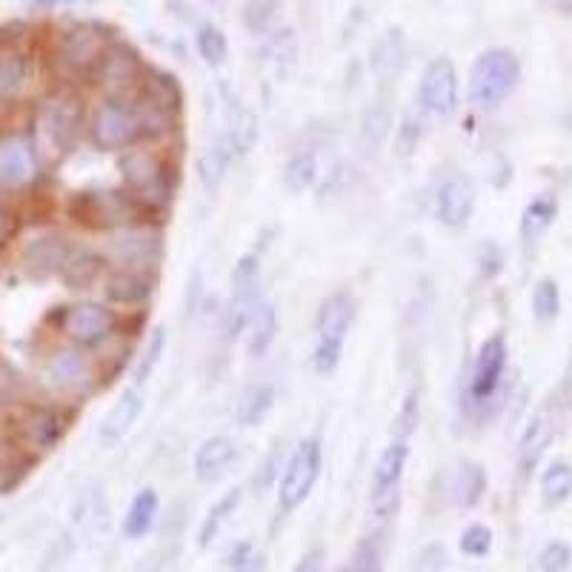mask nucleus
Masks as SVG:
<instances>
[{
	"label": "nucleus",
	"mask_w": 572,
	"mask_h": 572,
	"mask_svg": "<svg viewBox=\"0 0 572 572\" xmlns=\"http://www.w3.org/2000/svg\"><path fill=\"white\" fill-rule=\"evenodd\" d=\"M521 81V63L510 49L481 52L470 69V101L481 109H495L512 95Z\"/></svg>",
	"instance_id": "obj_1"
},
{
	"label": "nucleus",
	"mask_w": 572,
	"mask_h": 572,
	"mask_svg": "<svg viewBox=\"0 0 572 572\" xmlns=\"http://www.w3.org/2000/svg\"><path fill=\"white\" fill-rule=\"evenodd\" d=\"M324 470V452L318 438L301 441L295 452L286 458L281 478H278V507L281 512L298 510L307 501Z\"/></svg>",
	"instance_id": "obj_2"
},
{
	"label": "nucleus",
	"mask_w": 572,
	"mask_h": 572,
	"mask_svg": "<svg viewBox=\"0 0 572 572\" xmlns=\"http://www.w3.org/2000/svg\"><path fill=\"white\" fill-rule=\"evenodd\" d=\"M89 135H92V143L103 152H118V149L135 146L143 135V123L135 103L106 98L92 115Z\"/></svg>",
	"instance_id": "obj_3"
},
{
	"label": "nucleus",
	"mask_w": 572,
	"mask_h": 572,
	"mask_svg": "<svg viewBox=\"0 0 572 572\" xmlns=\"http://www.w3.org/2000/svg\"><path fill=\"white\" fill-rule=\"evenodd\" d=\"M123 181L132 189V198H138L149 206H164L172 198V178L166 164L152 155V152H141L132 149L121 161Z\"/></svg>",
	"instance_id": "obj_4"
},
{
	"label": "nucleus",
	"mask_w": 572,
	"mask_h": 572,
	"mask_svg": "<svg viewBox=\"0 0 572 572\" xmlns=\"http://www.w3.org/2000/svg\"><path fill=\"white\" fill-rule=\"evenodd\" d=\"M258 304H261V266L255 255H246L232 272V298L224 312V332L229 341H235L244 332Z\"/></svg>",
	"instance_id": "obj_5"
},
{
	"label": "nucleus",
	"mask_w": 572,
	"mask_h": 572,
	"mask_svg": "<svg viewBox=\"0 0 572 572\" xmlns=\"http://www.w3.org/2000/svg\"><path fill=\"white\" fill-rule=\"evenodd\" d=\"M109 46V35L95 23H78L66 29L58 43V63L69 75H89L101 63L103 52Z\"/></svg>",
	"instance_id": "obj_6"
},
{
	"label": "nucleus",
	"mask_w": 572,
	"mask_h": 572,
	"mask_svg": "<svg viewBox=\"0 0 572 572\" xmlns=\"http://www.w3.org/2000/svg\"><path fill=\"white\" fill-rule=\"evenodd\" d=\"M92 78L109 95V101H126V95L143 78L141 55L132 46H126V43H109L101 63L92 72Z\"/></svg>",
	"instance_id": "obj_7"
},
{
	"label": "nucleus",
	"mask_w": 572,
	"mask_h": 572,
	"mask_svg": "<svg viewBox=\"0 0 572 572\" xmlns=\"http://www.w3.org/2000/svg\"><path fill=\"white\" fill-rule=\"evenodd\" d=\"M418 106L435 118H450L458 109V72L450 58H435L427 63L418 81Z\"/></svg>",
	"instance_id": "obj_8"
},
{
	"label": "nucleus",
	"mask_w": 572,
	"mask_h": 572,
	"mask_svg": "<svg viewBox=\"0 0 572 572\" xmlns=\"http://www.w3.org/2000/svg\"><path fill=\"white\" fill-rule=\"evenodd\" d=\"M38 126H41L43 141L49 143L55 152H69L75 141H78V132H81V106L72 95L58 92L52 98H46L38 112Z\"/></svg>",
	"instance_id": "obj_9"
},
{
	"label": "nucleus",
	"mask_w": 572,
	"mask_h": 572,
	"mask_svg": "<svg viewBox=\"0 0 572 572\" xmlns=\"http://www.w3.org/2000/svg\"><path fill=\"white\" fill-rule=\"evenodd\" d=\"M118 318L112 309L101 304H75L63 312L61 329L66 338H72L81 347H95L103 338H109V332L115 329Z\"/></svg>",
	"instance_id": "obj_10"
},
{
	"label": "nucleus",
	"mask_w": 572,
	"mask_h": 572,
	"mask_svg": "<svg viewBox=\"0 0 572 572\" xmlns=\"http://www.w3.org/2000/svg\"><path fill=\"white\" fill-rule=\"evenodd\" d=\"M504 369H507V341H504V335H492L481 344L478 355H475V367H472L470 378L472 398L487 401L501 384Z\"/></svg>",
	"instance_id": "obj_11"
},
{
	"label": "nucleus",
	"mask_w": 572,
	"mask_h": 572,
	"mask_svg": "<svg viewBox=\"0 0 572 572\" xmlns=\"http://www.w3.org/2000/svg\"><path fill=\"white\" fill-rule=\"evenodd\" d=\"M38 175V155L29 138L9 135L0 141V186L21 189Z\"/></svg>",
	"instance_id": "obj_12"
},
{
	"label": "nucleus",
	"mask_w": 572,
	"mask_h": 572,
	"mask_svg": "<svg viewBox=\"0 0 572 572\" xmlns=\"http://www.w3.org/2000/svg\"><path fill=\"white\" fill-rule=\"evenodd\" d=\"M472 206H475V192H472L470 181L464 175H458V172L447 175L441 181V186H438V192H435V215H438V221L444 226L458 229V226H464L470 221Z\"/></svg>",
	"instance_id": "obj_13"
},
{
	"label": "nucleus",
	"mask_w": 572,
	"mask_h": 572,
	"mask_svg": "<svg viewBox=\"0 0 572 572\" xmlns=\"http://www.w3.org/2000/svg\"><path fill=\"white\" fill-rule=\"evenodd\" d=\"M143 412V398L138 387L126 389L121 398L112 404V409L101 418V427H98V441L103 447H115L121 444L123 438L129 435V429L138 424Z\"/></svg>",
	"instance_id": "obj_14"
},
{
	"label": "nucleus",
	"mask_w": 572,
	"mask_h": 572,
	"mask_svg": "<svg viewBox=\"0 0 572 572\" xmlns=\"http://www.w3.org/2000/svg\"><path fill=\"white\" fill-rule=\"evenodd\" d=\"M238 461V444L226 435H212L195 452V475L204 484H215L221 481L226 472L232 470V464Z\"/></svg>",
	"instance_id": "obj_15"
},
{
	"label": "nucleus",
	"mask_w": 572,
	"mask_h": 572,
	"mask_svg": "<svg viewBox=\"0 0 572 572\" xmlns=\"http://www.w3.org/2000/svg\"><path fill=\"white\" fill-rule=\"evenodd\" d=\"M355 312L358 304L349 292H332L324 298V304L318 307V318H315V329H318V338H338V341H347V332L355 324Z\"/></svg>",
	"instance_id": "obj_16"
},
{
	"label": "nucleus",
	"mask_w": 572,
	"mask_h": 572,
	"mask_svg": "<svg viewBox=\"0 0 572 572\" xmlns=\"http://www.w3.org/2000/svg\"><path fill=\"white\" fill-rule=\"evenodd\" d=\"M18 435L29 450H52L63 435V424L52 409H29L18 424Z\"/></svg>",
	"instance_id": "obj_17"
},
{
	"label": "nucleus",
	"mask_w": 572,
	"mask_h": 572,
	"mask_svg": "<svg viewBox=\"0 0 572 572\" xmlns=\"http://www.w3.org/2000/svg\"><path fill=\"white\" fill-rule=\"evenodd\" d=\"M29 75V55L21 43L0 38V103L15 98Z\"/></svg>",
	"instance_id": "obj_18"
},
{
	"label": "nucleus",
	"mask_w": 572,
	"mask_h": 572,
	"mask_svg": "<svg viewBox=\"0 0 572 572\" xmlns=\"http://www.w3.org/2000/svg\"><path fill=\"white\" fill-rule=\"evenodd\" d=\"M46 375L55 387L61 389H81L92 381V369L89 361L83 358L78 349H58L49 361H46Z\"/></svg>",
	"instance_id": "obj_19"
},
{
	"label": "nucleus",
	"mask_w": 572,
	"mask_h": 572,
	"mask_svg": "<svg viewBox=\"0 0 572 572\" xmlns=\"http://www.w3.org/2000/svg\"><path fill=\"white\" fill-rule=\"evenodd\" d=\"M409 464V444L407 441H392L389 447L381 450L372 467V492L401 490V478Z\"/></svg>",
	"instance_id": "obj_20"
},
{
	"label": "nucleus",
	"mask_w": 572,
	"mask_h": 572,
	"mask_svg": "<svg viewBox=\"0 0 572 572\" xmlns=\"http://www.w3.org/2000/svg\"><path fill=\"white\" fill-rule=\"evenodd\" d=\"M69 252V244L58 238V235H46V238H38L32 244L26 246L23 252V266L35 275V278H46V275H58L63 258Z\"/></svg>",
	"instance_id": "obj_21"
},
{
	"label": "nucleus",
	"mask_w": 572,
	"mask_h": 572,
	"mask_svg": "<svg viewBox=\"0 0 572 572\" xmlns=\"http://www.w3.org/2000/svg\"><path fill=\"white\" fill-rule=\"evenodd\" d=\"M158 510H161L158 492L152 490V487H143V490L132 498L129 510L123 515V538L138 541L143 535H149V530H152L155 521H158Z\"/></svg>",
	"instance_id": "obj_22"
},
{
	"label": "nucleus",
	"mask_w": 572,
	"mask_h": 572,
	"mask_svg": "<svg viewBox=\"0 0 572 572\" xmlns=\"http://www.w3.org/2000/svg\"><path fill=\"white\" fill-rule=\"evenodd\" d=\"M244 332L249 355H252V358H264L269 347L275 344V338H278V312H275V307L261 301V304L255 307V312H252V318H249Z\"/></svg>",
	"instance_id": "obj_23"
},
{
	"label": "nucleus",
	"mask_w": 572,
	"mask_h": 572,
	"mask_svg": "<svg viewBox=\"0 0 572 572\" xmlns=\"http://www.w3.org/2000/svg\"><path fill=\"white\" fill-rule=\"evenodd\" d=\"M101 272V258L89 246H69L58 275L69 289H86Z\"/></svg>",
	"instance_id": "obj_24"
},
{
	"label": "nucleus",
	"mask_w": 572,
	"mask_h": 572,
	"mask_svg": "<svg viewBox=\"0 0 572 572\" xmlns=\"http://www.w3.org/2000/svg\"><path fill=\"white\" fill-rule=\"evenodd\" d=\"M389 129H392V109H389L387 101H375L364 112V121L358 126V141H361V149L367 158H372L384 146Z\"/></svg>",
	"instance_id": "obj_25"
},
{
	"label": "nucleus",
	"mask_w": 572,
	"mask_h": 572,
	"mask_svg": "<svg viewBox=\"0 0 572 572\" xmlns=\"http://www.w3.org/2000/svg\"><path fill=\"white\" fill-rule=\"evenodd\" d=\"M152 292H155V278H149L146 272H138V269L115 272L106 281V295L121 304H141Z\"/></svg>",
	"instance_id": "obj_26"
},
{
	"label": "nucleus",
	"mask_w": 572,
	"mask_h": 572,
	"mask_svg": "<svg viewBox=\"0 0 572 572\" xmlns=\"http://www.w3.org/2000/svg\"><path fill=\"white\" fill-rule=\"evenodd\" d=\"M241 498H244V490H241V487H232V490H226L224 495L209 507L204 524H201V532H198V547H201V550H206V547L221 535L226 521L241 507Z\"/></svg>",
	"instance_id": "obj_27"
},
{
	"label": "nucleus",
	"mask_w": 572,
	"mask_h": 572,
	"mask_svg": "<svg viewBox=\"0 0 572 572\" xmlns=\"http://www.w3.org/2000/svg\"><path fill=\"white\" fill-rule=\"evenodd\" d=\"M407 63V46L401 41L398 32H389L372 49V72L378 81H392Z\"/></svg>",
	"instance_id": "obj_28"
},
{
	"label": "nucleus",
	"mask_w": 572,
	"mask_h": 572,
	"mask_svg": "<svg viewBox=\"0 0 572 572\" xmlns=\"http://www.w3.org/2000/svg\"><path fill=\"white\" fill-rule=\"evenodd\" d=\"M275 404V387L272 384H252L241 392L235 418L241 427H258L269 415V409Z\"/></svg>",
	"instance_id": "obj_29"
},
{
	"label": "nucleus",
	"mask_w": 572,
	"mask_h": 572,
	"mask_svg": "<svg viewBox=\"0 0 572 572\" xmlns=\"http://www.w3.org/2000/svg\"><path fill=\"white\" fill-rule=\"evenodd\" d=\"M552 441V427L547 418H532L530 427L524 429V435H521V447H518V464H521V472H527L530 475L535 467H538V461H541V455L547 452Z\"/></svg>",
	"instance_id": "obj_30"
},
{
	"label": "nucleus",
	"mask_w": 572,
	"mask_h": 572,
	"mask_svg": "<svg viewBox=\"0 0 572 572\" xmlns=\"http://www.w3.org/2000/svg\"><path fill=\"white\" fill-rule=\"evenodd\" d=\"M555 215H558V204H555L552 195L535 198V201L524 209V218H521V238H524V244H535V241L550 229Z\"/></svg>",
	"instance_id": "obj_31"
},
{
	"label": "nucleus",
	"mask_w": 572,
	"mask_h": 572,
	"mask_svg": "<svg viewBox=\"0 0 572 572\" xmlns=\"http://www.w3.org/2000/svg\"><path fill=\"white\" fill-rule=\"evenodd\" d=\"M315 181H318V152L315 149L292 152L284 166V184L292 192H307Z\"/></svg>",
	"instance_id": "obj_32"
},
{
	"label": "nucleus",
	"mask_w": 572,
	"mask_h": 572,
	"mask_svg": "<svg viewBox=\"0 0 572 572\" xmlns=\"http://www.w3.org/2000/svg\"><path fill=\"white\" fill-rule=\"evenodd\" d=\"M226 141L235 155H246L258 141V121L246 106H229V132Z\"/></svg>",
	"instance_id": "obj_33"
},
{
	"label": "nucleus",
	"mask_w": 572,
	"mask_h": 572,
	"mask_svg": "<svg viewBox=\"0 0 572 572\" xmlns=\"http://www.w3.org/2000/svg\"><path fill=\"white\" fill-rule=\"evenodd\" d=\"M232 146L226 138H218V141H212L206 146L204 152H201V161H198V175H201V181H204L206 189H215V186L221 184V178H224L226 166L232 161Z\"/></svg>",
	"instance_id": "obj_34"
},
{
	"label": "nucleus",
	"mask_w": 572,
	"mask_h": 572,
	"mask_svg": "<svg viewBox=\"0 0 572 572\" xmlns=\"http://www.w3.org/2000/svg\"><path fill=\"white\" fill-rule=\"evenodd\" d=\"M487 490V475L478 464H464L458 478H455V498L464 510L475 507L481 501V495Z\"/></svg>",
	"instance_id": "obj_35"
},
{
	"label": "nucleus",
	"mask_w": 572,
	"mask_h": 572,
	"mask_svg": "<svg viewBox=\"0 0 572 572\" xmlns=\"http://www.w3.org/2000/svg\"><path fill=\"white\" fill-rule=\"evenodd\" d=\"M541 492H544V501L555 507V504H564L572 495V467L570 464H552L550 470L544 472L541 478Z\"/></svg>",
	"instance_id": "obj_36"
},
{
	"label": "nucleus",
	"mask_w": 572,
	"mask_h": 572,
	"mask_svg": "<svg viewBox=\"0 0 572 572\" xmlns=\"http://www.w3.org/2000/svg\"><path fill=\"white\" fill-rule=\"evenodd\" d=\"M195 46H198V55H201L209 66L224 63L226 55H229V41H226L224 32L215 29V26H201L198 35H195Z\"/></svg>",
	"instance_id": "obj_37"
},
{
	"label": "nucleus",
	"mask_w": 572,
	"mask_h": 572,
	"mask_svg": "<svg viewBox=\"0 0 572 572\" xmlns=\"http://www.w3.org/2000/svg\"><path fill=\"white\" fill-rule=\"evenodd\" d=\"M164 347H166V332L161 327L152 329V335H149V341H146V349H143L141 361H138V367H135V387H143L149 378H152V372L155 367L161 364V355H164Z\"/></svg>",
	"instance_id": "obj_38"
},
{
	"label": "nucleus",
	"mask_w": 572,
	"mask_h": 572,
	"mask_svg": "<svg viewBox=\"0 0 572 572\" xmlns=\"http://www.w3.org/2000/svg\"><path fill=\"white\" fill-rule=\"evenodd\" d=\"M532 309L538 321H552L561 309V295H558V284L552 278L538 281L535 292H532Z\"/></svg>",
	"instance_id": "obj_39"
},
{
	"label": "nucleus",
	"mask_w": 572,
	"mask_h": 572,
	"mask_svg": "<svg viewBox=\"0 0 572 572\" xmlns=\"http://www.w3.org/2000/svg\"><path fill=\"white\" fill-rule=\"evenodd\" d=\"M384 570V552L375 535L361 538V544L352 552V572H381Z\"/></svg>",
	"instance_id": "obj_40"
},
{
	"label": "nucleus",
	"mask_w": 572,
	"mask_h": 572,
	"mask_svg": "<svg viewBox=\"0 0 572 572\" xmlns=\"http://www.w3.org/2000/svg\"><path fill=\"white\" fill-rule=\"evenodd\" d=\"M341 355H344V341L338 338H318V344L312 349V367L321 375L335 372L341 364Z\"/></svg>",
	"instance_id": "obj_41"
},
{
	"label": "nucleus",
	"mask_w": 572,
	"mask_h": 572,
	"mask_svg": "<svg viewBox=\"0 0 572 572\" xmlns=\"http://www.w3.org/2000/svg\"><path fill=\"white\" fill-rule=\"evenodd\" d=\"M458 547L470 558H484L492 550V530L487 524H470L467 530L461 532Z\"/></svg>",
	"instance_id": "obj_42"
},
{
	"label": "nucleus",
	"mask_w": 572,
	"mask_h": 572,
	"mask_svg": "<svg viewBox=\"0 0 572 572\" xmlns=\"http://www.w3.org/2000/svg\"><path fill=\"white\" fill-rule=\"evenodd\" d=\"M278 12H281V0H249L244 9V21L249 29L266 32Z\"/></svg>",
	"instance_id": "obj_43"
},
{
	"label": "nucleus",
	"mask_w": 572,
	"mask_h": 572,
	"mask_svg": "<svg viewBox=\"0 0 572 572\" xmlns=\"http://www.w3.org/2000/svg\"><path fill=\"white\" fill-rule=\"evenodd\" d=\"M118 249H121L123 261H149V258H155L158 241L143 232H129L118 241Z\"/></svg>",
	"instance_id": "obj_44"
},
{
	"label": "nucleus",
	"mask_w": 572,
	"mask_h": 572,
	"mask_svg": "<svg viewBox=\"0 0 572 572\" xmlns=\"http://www.w3.org/2000/svg\"><path fill=\"white\" fill-rule=\"evenodd\" d=\"M572 550L564 541H550L544 550L538 552V570L541 572H567L570 570Z\"/></svg>",
	"instance_id": "obj_45"
},
{
	"label": "nucleus",
	"mask_w": 572,
	"mask_h": 572,
	"mask_svg": "<svg viewBox=\"0 0 572 572\" xmlns=\"http://www.w3.org/2000/svg\"><path fill=\"white\" fill-rule=\"evenodd\" d=\"M415 424H418V389H412L407 398H404V407H401L398 418H395V429H392L395 441H407Z\"/></svg>",
	"instance_id": "obj_46"
},
{
	"label": "nucleus",
	"mask_w": 572,
	"mask_h": 572,
	"mask_svg": "<svg viewBox=\"0 0 572 572\" xmlns=\"http://www.w3.org/2000/svg\"><path fill=\"white\" fill-rule=\"evenodd\" d=\"M369 510H372V518H375V521H389L392 515H398V510H401V490L372 492Z\"/></svg>",
	"instance_id": "obj_47"
},
{
	"label": "nucleus",
	"mask_w": 572,
	"mask_h": 572,
	"mask_svg": "<svg viewBox=\"0 0 572 572\" xmlns=\"http://www.w3.org/2000/svg\"><path fill=\"white\" fill-rule=\"evenodd\" d=\"M284 447H281V441L272 447L269 452V458H264V464H261V472H258V487H269L272 484V478L278 475V472L284 470Z\"/></svg>",
	"instance_id": "obj_48"
},
{
	"label": "nucleus",
	"mask_w": 572,
	"mask_h": 572,
	"mask_svg": "<svg viewBox=\"0 0 572 572\" xmlns=\"http://www.w3.org/2000/svg\"><path fill=\"white\" fill-rule=\"evenodd\" d=\"M327 570V550L324 547H312L301 555V561L295 564L292 572H324Z\"/></svg>",
	"instance_id": "obj_49"
},
{
	"label": "nucleus",
	"mask_w": 572,
	"mask_h": 572,
	"mask_svg": "<svg viewBox=\"0 0 572 572\" xmlns=\"http://www.w3.org/2000/svg\"><path fill=\"white\" fill-rule=\"evenodd\" d=\"M252 555H255L252 541H241V544H235V550L229 552V567H232V570H235V567H241V564H246Z\"/></svg>",
	"instance_id": "obj_50"
},
{
	"label": "nucleus",
	"mask_w": 572,
	"mask_h": 572,
	"mask_svg": "<svg viewBox=\"0 0 572 572\" xmlns=\"http://www.w3.org/2000/svg\"><path fill=\"white\" fill-rule=\"evenodd\" d=\"M264 570H266V558H264V555H258V552H255V555H252V558H249L246 564H241V567H235V570H232V572H264Z\"/></svg>",
	"instance_id": "obj_51"
},
{
	"label": "nucleus",
	"mask_w": 572,
	"mask_h": 572,
	"mask_svg": "<svg viewBox=\"0 0 572 572\" xmlns=\"http://www.w3.org/2000/svg\"><path fill=\"white\" fill-rule=\"evenodd\" d=\"M12 484H15V472H12V467L6 461H0V495L12 490Z\"/></svg>",
	"instance_id": "obj_52"
},
{
	"label": "nucleus",
	"mask_w": 572,
	"mask_h": 572,
	"mask_svg": "<svg viewBox=\"0 0 572 572\" xmlns=\"http://www.w3.org/2000/svg\"><path fill=\"white\" fill-rule=\"evenodd\" d=\"M12 235V215L0 206V244Z\"/></svg>",
	"instance_id": "obj_53"
},
{
	"label": "nucleus",
	"mask_w": 572,
	"mask_h": 572,
	"mask_svg": "<svg viewBox=\"0 0 572 572\" xmlns=\"http://www.w3.org/2000/svg\"><path fill=\"white\" fill-rule=\"evenodd\" d=\"M567 126H570V129H572V118H570V121H567Z\"/></svg>",
	"instance_id": "obj_54"
}]
</instances>
